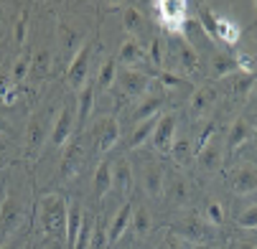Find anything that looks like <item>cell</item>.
<instances>
[{
  "mask_svg": "<svg viewBox=\"0 0 257 249\" xmlns=\"http://www.w3.org/2000/svg\"><path fill=\"white\" fill-rule=\"evenodd\" d=\"M166 66L171 69H163V71H186V74H194L199 71V54L194 49V44L186 39L183 33H171L168 41H166Z\"/></svg>",
  "mask_w": 257,
  "mask_h": 249,
  "instance_id": "cell-1",
  "label": "cell"
},
{
  "mask_svg": "<svg viewBox=\"0 0 257 249\" xmlns=\"http://www.w3.org/2000/svg\"><path fill=\"white\" fill-rule=\"evenodd\" d=\"M69 201L61 193H46L39 201V221L49 236H66Z\"/></svg>",
  "mask_w": 257,
  "mask_h": 249,
  "instance_id": "cell-2",
  "label": "cell"
},
{
  "mask_svg": "<svg viewBox=\"0 0 257 249\" xmlns=\"http://www.w3.org/2000/svg\"><path fill=\"white\" fill-rule=\"evenodd\" d=\"M26 219V203L18 193H6L0 201V246L8 244V239L21 229Z\"/></svg>",
  "mask_w": 257,
  "mask_h": 249,
  "instance_id": "cell-3",
  "label": "cell"
},
{
  "mask_svg": "<svg viewBox=\"0 0 257 249\" xmlns=\"http://www.w3.org/2000/svg\"><path fill=\"white\" fill-rule=\"evenodd\" d=\"M173 234H178L186 244H209V239L214 236V226L199 216V213H189V216H183L181 221H176V226L171 229Z\"/></svg>",
  "mask_w": 257,
  "mask_h": 249,
  "instance_id": "cell-4",
  "label": "cell"
},
{
  "mask_svg": "<svg viewBox=\"0 0 257 249\" xmlns=\"http://www.w3.org/2000/svg\"><path fill=\"white\" fill-rule=\"evenodd\" d=\"M49 135H51V125H49L46 115L44 112L33 115L28 120V125H26V155L28 158L39 155L44 150V145L49 142Z\"/></svg>",
  "mask_w": 257,
  "mask_h": 249,
  "instance_id": "cell-5",
  "label": "cell"
},
{
  "mask_svg": "<svg viewBox=\"0 0 257 249\" xmlns=\"http://www.w3.org/2000/svg\"><path fill=\"white\" fill-rule=\"evenodd\" d=\"M117 89L135 99V97H145L153 84V79L148 77V71H140V69H117Z\"/></svg>",
  "mask_w": 257,
  "mask_h": 249,
  "instance_id": "cell-6",
  "label": "cell"
},
{
  "mask_svg": "<svg viewBox=\"0 0 257 249\" xmlns=\"http://www.w3.org/2000/svg\"><path fill=\"white\" fill-rule=\"evenodd\" d=\"M176 137H178V117H176V112H163L158 117V125H156L153 137H151L153 150L168 155L171 148H173V142H176Z\"/></svg>",
  "mask_w": 257,
  "mask_h": 249,
  "instance_id": "cell-7",
  "label": "cell"
},
{
  "mask_svg": "<svg viewBox=\"0 0 257 249\" xmlns=\"http://www.w3.org/2000/svg\"><path fill=\"white\" fill-rule=\"evenodd\" d=\"M191 181L186 175H183L181 170H168L166 173V186H163V198L171 203V206H176V208H181V206H186L189 201H191Z\"/></svg>",
  "mask_w": 257,
  "mask_h": 249,
  "instance_id": "cell-8",
  "label": "cell"
},
{
  "mask_svg": "<svg viewBox=\"0 0 257 249\" xmlns=\"http://www.w3.org/2000/svg\"><path fill=\"white\" fill-rule=\"evenodd\" d=\"M89 59H92V46L84 44L74 56L69 59V66H66V84L71 89L82 92L87 87V77H89Z\"/></svg>",
  "mask_w": 257,
  "mask_h": 249,
  "instance_id": "cell-9",
  "label": "cell"
},
{
  "mask_svg": "<svg viewBox=\"0 0 257 249\" xmlns=\"http://www.w3.org/2000/svg\"><path fill=\"white\" fill-rule=\"evenodd\" d=\"M74 130H77V107H61V112L56 115L54 125H51V135H49V142L54 148H64L66 142L74 137Z\"/></svg>",
  "mask_w": 257,
  "mask_h": 249,
  "instance_id": "cell-10",
  "label": "cell"
},
{
  "mask_svg": "<svg viewBox=\"0 0 257 249\" xmlns=\"http://www.w3.org/2000/svg\"><path fill=\"white\" fill-rule=\"evenodd\" d=\"M140 186L145 196L151 198H163V186H166V170L156 160H143L140 165Z\"/></svg>",
  "mask_w": 257,
  "mask_h": 249,
  "instance_id": "cell-11",
  "label": "cell"
},
{
  "mask_svg": "<svg viewBox=\"0 0 257 249\" xmlns=\"http://www.w3.org/2000/svg\"><path fill=\"white\" fill-rule=\"evenodd\" d=\"M156 8V16L161 18V23L171 31V33H183V23H186V3L181 0H161V3L153 6Z\"/></svg>",
  "mask_w": 257,
  "mask_h": 249,
  "instance_id": "cell-12",
  "label": "cell"
},
{
  "mask_svg": "<svg viewBox=\"0 0 257 249\" xmlns=\"http://www.w3.org/2000/svg\"><path fill=\"white\" fill-rule=\"evenodd\" d=\"M92 135H94V148H97V153H109V150H112L117 142H120L122 130H120V122H117L115 117H102V120L94 125Z\"/></svg>",
  "mask_w": 257,
  "mask_h": 249,
  "instance_id": "cell-13",
  "label": "cell"
},
{
  "mask_svg": "<svg viewBox=\"0 0 257 249\" xmlns=\"http://www.w3.org/2000/svg\"><path fill=\"white\" fill-rule=\"evenodd\" d=\"M82 163H84V145H82V140L71 137L64 145V155H61V163H59V175L64 178V181H71V178L79 173Z\"/></svg>",
  "mask_w": 257,
  "mask_h": 249,
  "instance_id": "cell-14",
  "label": "cell"
},
{
  "mask_svg": "<svg viewBox=\"0 0 257 249\" xmlns=\"http://www.w3.org/2000/svg\"><path fill=\"white\" fill-rule=\"evenodd\" d=\"M196 170L204 173V175H216L224 165V148L219 142H206L201 150H196Z\"/></svg>",
  "mask_w": 257,
  "mask_h": 249,
  "instance_id": "cell-15",
  "label": "cell"
},
{
  "mask_svg": "<svg viewBox=\"0 0 257 249\" xmlns=\"http://www.w3.org/2000/svg\"><path fill=\"white\" fill-rule=\"evenodd\" d=\"M229 186L237 196H252L257 191V165L254 163H242L234 168L229 175Z\"/></svg>",
  "mask_w": 257,
  "mask_h": 249,
  "instance_id": "cell-16",
  "label": "cell"
},
{
  "mask_svg": "<svg viewBox=\"0 0 257 249\" xmlns=\"http://www.w3.org/2000/svg\"><path fill=\"white\" fill-rule=\"evenodd\" d=\"M214 104H216V89L214 87H199L189 99V117L201 120V117L211 115Z\"/></svg>",
  "mask_w": 257,
  "mask_h": 249,
  "instance_id": "cell-17",
  "label": "cell"
},
{
  "mask_svg": "<svg viewBox=\"0 0 257 249\" xmlns=\"http://www.w3.org/2000/svg\"><path fill=\"white\" fill-rule=\"evenodd\" d=\"M117 64L122 69H140V66L148 64V51L143 49L140 41L127 39V41H122V46L117 51Z\"/></svg>",
  "mask_w": 257,
  "mask_h": 249,
  "instance_id": "cell-18",
  "label": "cell"
},
{
  "mask_svg": "<svg viewBox=\"0 0 257 249\" xmlns=\"http://www.w3.org/2000/svg\"><path fill=\"white\" fill-rule=\"evenodd\" d=\"M163 104H166V94L163 92H148L143 99H140V104L135 107V112H133V122L138 125V122H145V120H153V117H158V115H163L161 110H163Z\"/></svg>",
  "mask_w": 257,
  "mask_h": 249,
  "instance_id": "cell-19",
  "label": "cell"
},
{
  "mask_svg": "<svg viewBox=\"0 0 257 249\" xmlns=\"http://www.w3.org/2000/svg\"><path fill=\"white\" fill-rule=\"evenodd\" d=\"M133 203L130 201H125L122 206H120V211H117V216L109 221V229H107V244H117L127 231H130V224H133Z\"/></svg>",
  "mask_w": 257,
  "mask_h": 249,
  "instance_id": "cell-20",
  "label": "cell"
},
{
  "mask_svg": "<svg viewBox=\"0 0 257 249\" xmlns=\"http://www.w3.org/2000/svg\"><path fill=\"white\" fill-rule=\"evenodd\" d=\"M133 183H135V178H133V165L127 158H117L112 163V191L120 193L122 198L133 191Z\"/></svg>",
  "mask_w": 257,
  "mask_h": 249,
  "instance_id": "cell-21",
  "label": "cell"
},
{
  "mask_svg": "<svg viewBox=\"0 0 257 249\" xmlns=\"http://www.w3.org/2000/svg\"><path fill=\"white\" fill-rule=\"evenodd\" d=\"M209 71H211L214 79H227L237 71V61L227 51H214L211 59H209Z\"/></svg>",
  "mask_w": 257,
  "mask_h": 249,
  "instance_id": "cell-22",
  "label": "cell"
},
{
  "mask_svg": "<svg viewBox=\"0 0 257 249\" xmlns=\"http://www.w3.org/2000/svg\"><path fill=\"white\" fill-rule=\"evenodd\" d=\"M94 99H97V89L92 84H87L82 92H77V130H82L94 110Z\"/></svg>",
  "mask_w": 257,
  "mask_h": 249,
  "instance_id": "cell-23",
  "label": "cell"
},
{
  "mask_svg": "<svg viewBox=\"0 0 257 249\" xmlns=\"http://www.w3.org/2000/svg\"><path fill=\"white\" fill-rule=\"evenodd\" d=\"M92 188H94V198H99V201L112 191V163L109 160H99L94 178H92Z\"/></svg>",
  "mask_w": 257,
  "mask_h": 249,
  "instance_id": "cell-24",
  "label": "cell"
},
{
  "mask_svg": "<svg viewBox=\"0 0 257 249\" xmlns=\"http://www.w3.org/2000/svg\"><path fill=\"white\" fill-rule=\"evenodd\" d=\"M239 36H242V28L227 18V16H216V28H214V39L219 44H227V46H234L239 41Z\"/></svg>",
  "mask_w": 257,
  "mask_h": 249,
  "instance_id": "cell-25",
  "label": "cell"
},
{
  "mask_svg": "<svg viewBox=\"0 0 257 249\" xmlns=\"http://www.w3.org/2000/svg\"><path fill=\"white\" fill-rule=\"evenodd\" d=\"M122 28L127 31V36L133 41H138L145 33V28H148V23H145V16L135 6H127V8H122Z\"/></svg>",
  "mask_w": 257,
  "mask_h": 249,
  "instance_id": "cell-26",
  "label": "cell"
},
{
  "mask_svg": "<svg viewBox=\"0 0 257 249\" xmlns=\"http://www.w3.org/2000/svg\"><path fill=\"white\" fill-rule=\"evenodd\" d=\"M82 221H84V211H82V206H79L77 201H71V203H69V216H66V236H64V241H66L69 249H74V244H77V236H79Z\"/></svg>",
  "mask_w": 257,
  "mask_h": 249,
  "instance_id": "cell-27",
  "label": "cell"
},
{
  "mask_svg": "<svg viewBox=\"0 0 257 249\" xmlns=\"http://www.w3.org/2000/svg\"><path fill=\"white\" fill-rule=\"evenodd\" d=\"M252 132H254V127H252L244 117H237V120L229 125V132H227V148H229V150L242 148L244 142L252 137Z\"/></svg>",
  "mask_w": 257,
  "mask_h": 249,
  "instance_id": "cell-28",
  "label": "cell"
},
{
  "mask_svg": "<svg viewBox=\"0 0 257 249\" xmlns=\"http://www.w3.org/2000/svg\"><path fill=\"white\" fill-rule=\"evenodd\" d=\"M158 117H161V115H158ZM158 117L145 120V122H138V125H135V130H133L130 137H127V150H138V148L145 145V142H151L153 130H156V125H158Z\"/></svg>",
  "mask_w": 257,
  "mask_h": 249,
  "instance_id": "cell-29",
  "label": "cell"
},
{
  "mask_svg": "<svg viewBox=\"0 0 257 249\" xmlns=\"http://www.w3.org/2000/svg\"><path fill=\"white\" fill-rule=\"evenodd\" d=\"M56 33H59V46H61V51H66V54H69V51H74V49L79 51V49L84 46L82 33H79L74 26L64 23V21L59 23V31H56Z\"/></svg>",
  "mask_w": 257,
  "mask_h": 249,
  "instance_id": "cell-30",
  "label": "cell"
},
{
  "mask_svg": "<svg viewBox=\"0 0 257 249\" xmlns=\"http://www.w3.org/2000/svg\"><path fill=\"white\" fill-rule=\"evenodd\" d=\"M130 231L138 236V239H145L151 231H153V216L145 206H135L133 208V224H130Z\"/></svg>",
  "mask_w": 257,
  "mask_h": 249,
  "instance_id": "cell-31",
  "label": "cell"
},
{
  "mask_svg": "<svg viewBox=\"0 0 257 249\" xmlns=\"http://www.w3.org/2000/svg\"><path fill=\"white\" fill-rule=\"evenodd\" d=\"M168 155L173 158V163L178 168L191 165V160H194V142L189 137H176V142H173V148H171Z\"/></svg>",
  "mask_w": 257,
  "mask_h": 249,
  "instance_id": "cell-32",
  "label": "cell"
},
{
  "mask_svg": "<svg viewBox=\"0 0 257 249\" xmlns=\"http://www.w3.org/2000/svg\"><path fill=\"white\" fill-rule=\"evenodd\" d=\"M254 74H244V71H234L232 77H227V87L232 89L234 97H247L254 87Z\"/></svg>",
  "mask_w": 257,
  "mask_h": 249,
  "instance_id": "cell-33",
  "label": "cell"
},
{
  "mask_svg": "<svg viewBox=\"0 0 257 249\" xmlns=\"http://www.w3.org/2000/svg\"><path fill=\"white\" fill-rule=\"evenodd\" d=\"M148 61L153 64L156 71H163L166 69V41L161 39V36H151V41H148Z\"/></svg>",
  "mask_w": 257,
  "mask_h": 249,
  "instance_id": "cell-34",
  "label": "cell"
},
{
  "mask_svg": "<svg viewBox=\"0 0 257 249\" xmlns=\"http://www.w3.org/2000/svg\"><path fill=\"white\" fill-rule=\"evenodd\" d=\"M117 82V61L115 59H107L99 66V74H97V92H104Z\"/></svg>",
  "mask_w": 257,
  "mask_h": 249,
  "instance_id": "cell-35",
  "label": "cell"
},
{
  "mask_svg": "<svg viewBox=\"0 0 257 249\" xmlns=\"http://www.w3.org/2000/svg\"><path fill=\"white\" fill-rule=\"evenodd\" d=\"M204 219L214 226V229H219V226H224V221H227V211H224V206L219 203V201H206V206H204Z\"/></svg>",
  "mask_w": 257,
  "mask_h": 249,
  "instance_id": "cell-36",
  "label": "cell"
},
{
  "mask_svg": "<svg viewBox=\"0 0 257 249\" xmlns=\"http://www.w3.org/2000/svg\"><path fill=\"white\" fill-rule=\"evenodd\" d=\"M31 64H33V54H26V51H23V54L16 59L13 71H11L13 84H21L23 79H28V74H31Z\"/></svg>",
  "mask_w": 257,
  "mask_h": 249,
  "instance_id": "cell-37",
  "label": "cell"
},
{
  "mask_svg": "<svg viewBox=\"0 0 257 249\" xmlns=\"http://www.w3.org/2000/svg\"><path fill=\"white\" fill-rule=\"evenodd\" d=\"M51 61H54V56H51L49 49H41L39 54H33L31 74H36V77H46V74H49V69H51Z\"/></svg>",
  "mask_w": 257,
  "mask_h": 249,
  "instance_id": "cell-38",
  "label": "cell"
},
{
  "mask_svg": "<svg viewBox=\"0 0 257 249\" xmlns=\"http://www.w3.org/2000/svg\"><path fill=\"white\" fill-rule=\"evenodd\" d=\"M94 221L89 219V216H84V221H82V229H79V236H77V244H74V249H92V239H94Z\"/></svg>",
  "mask_w": 257,
  "mask_h": 249,
  "instance_id": "cell-39",
  "label": "cell"
},
{
  "mask_svg": "<svg viewBox=\"0 0 257 249\" xmlns=\"http://www.w3.org/2000/svg\"><path fill=\"white\" fill-rule=\"evenodd\" d=\"M156 84L161 89H181V87H186L189 82L181 79L178 74H171V71H156Z\"/></svg>",
  "mask_w": 257,
  "mask_h": 249,
  "instance_id": "cell-40",
  "label": "cell"
},
{
  "mask_svg": "<svg viewBox=\"0 0 257 249\" xmlns=\"http://www.w3.org/2000/svg\"><path fill=\"white\" fill-rule=\"evenodd\" d=\"M237 226L239 229H257V203H252V206H244L242 211H239V216H237Z\"/></svg>",
  "mask_w": 257,
  "mask_h": 249,
  "instance_id": "cell-41",
  "label": "cell"
},
{
  "mask_svg": "<svg viewBox=\"0 0 257 249\" xmlns=\"http://www.w3.org/2000/svg\"><path fill=\"white\" fill-rule=\"evenodd\" d=\"M158 249H186V241H183L178 234H173V231H166Z\"/></svg>",
  "mask_w": 257,
  "mask_h": 249,
  "instance_id": "cell-42",
  "label": "cell"
},
{
  "mask_svg": "<svg viewBox=\"0 0 257 249\" xmlns=\"http://www.w3.org/2000/svg\"><path fill=\"white\" fill-rule=\"evenodd\" d=\"M26 23H28V13L23 11V13L18 16V21H16V44H18V46L26 44Z\"/></svg>",
  "mask_w": 257,
  "mask_h": 249,
  "instance_id": "cell-43",
  "label": "cell"
},
{
  "mask_svg": "<svg viewBox=\"0 0 257 249\" xmlns=\"http://www.w3.org/2000/svg\"><path fill=\"white\" fill-rule=\"evenodd\" d=\"M237 61V71H244V74H252V69H254V59L247 56V54H237L234 56Z\"/></svg>",
  "mask_w": 257,
  "mask_h": 249,
  "instance_id": "cell-44",
  "label": "cell"
},
{
  "mask_svg": "<svg viewBox=\"0 0 257 249\" xmlns=\"http://www.w3.org/2000/svg\"><path fill=\"white\" fill-rule=\"evenodd\" d=\"M247 102H249V110H254V112H257V82H254L252 92L247 94Z\"/></svg>",
  "mask_w": 257,
  "mask_h": 249,
  "instance_id": "cell-45",
  "label": "cell"
},
{
  "mask_svg": "<svg viewBox=\"0 0 257 249\" xmlns=\"http://www.w3.org/2000/svg\"><path fill=\"white\" fill-rule=\"evenodd\" d=\"M234 249H257V244H252V241H239Z\"/></svg>",
  "mask_w": 257,
  "mask_h": 249,
  "instance_id": "cell-46",
  "label": "cell"
},
{
  "mask_svg": "<svg viewBox=\"0 0 257 249\" xmlns=\"http://www.w3.org/2000/svg\"><path fill=\"white\" fill-rule=\"evenodd\" d=\"M3 132H8V120L0 115V135H3Z\"/></svg>",
  "mask_w": 257,
  "mask_h": 249,
  "instance_id": "cell-47",
  "label": "cell"
},
{
  "mask_svg": "<svg viewBox=\"0 0 257 249\" xmlns=\"http://www.w3.org/2000/svg\"><path fill=\"white\" fill-rule=\"evenodd\" d=\"M0 249H18V244H3Z\"/></svg>",
  "mask_w": 257,
  "mask_h": 249,
  "instance_id": "cell-48",
  "label": "cell"
},
{
  "mask_svg": "<svg viewBox=\"0 0 257 249\" xmlns=\"http://www.w3.org/2000/svg\"><path fill=\"white\" fill-rule=\"evenodd\" d=\"M194 249H211V246H209V244H196Z\"/></svg>",
  "mask_w": 257,
  "mask_h": 249,
  "instance_id": "cell-49",
  "label": "cell"
},
{
  "mask_svg": "<svg viewBox=\"0 0 257 249\" xmlns=\"http://www.w3.org/2000/svg\"><path fill=\"white\" fill-rule=\"evenodd\" d=\"M254 137H257V127H254Z\"/></svg>",
  "mask_w": 257,
  "mask_h": 249,
  "instance_id": "cell-50",
  "label": "cell"
},
{
  "mask_svg": "<svg viewBox=\"0 0 257 249\" xmlns=\"http://www.w3.org/2000/svg\"><path fill=\"white\" fill-rule=\"evenodd\" d=\"M0 165H3V160H0Z\"/></svg>",
  "mask_w": 257,
  "mask_h": 249,
  "instance_id": "cell-51",
  "label": "cell"
},
{
  "mask_svg": "<svg viewBox=\"0 0 257 249\" xmlns=\"http://www.w3.org/2000/svg\"><path fill=\"white\" fill-rule=\"evenodd\" d=\"M254 8H257V3H254Z\"/></svg>",
  "mask_w": 257,
  "mask_h": 249,
  "instance_id": "cell-52",
  "label": "cell"
}]
</instances>
